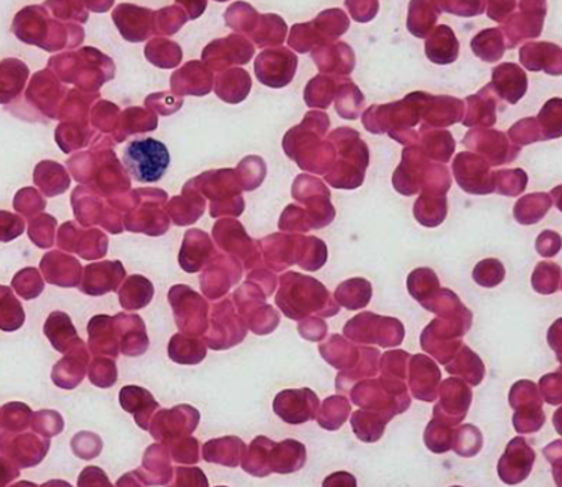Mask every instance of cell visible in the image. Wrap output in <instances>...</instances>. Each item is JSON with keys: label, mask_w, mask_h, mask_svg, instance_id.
Returning a JSON list of instances; mask_svg holds the SVG:
<instances>
[{"label": "cell", "mask_w": 562, "mask_h": 487, "mask_svg": "<svg viewBox=\"0 0 562 487\" xmlns=\"http://www.w3.org/2000/svg\"><path fill=\"white\" fill-rule=\"evenodd\" d=\"M122 160L135 181L155 183L167 173L171 165V155L162 141L146 137V139L131 141L124 150Z\"/></svg>", "instance_id": "6da1fadb"}, {"label": "cell", "mask_w": 562, "mask_h": 487, "mask_svg": "<svg viewBox=\"0 0 562 487\" xmlns=\"http://www.w3.org/2000/svg\"><path fill=\"white\" fill-rule=\"evenodd\" d=\"M348 339L361 343H378L382 348L398 347L404 340V325L396 319L374 314H361L349 320L344 330Z\"/></svg>", "instance_id": "7a4b0ae2"}, {"label": "cell", "mask_w": 562, "mask_h": 487, "mask_svg": "<svg viewBox=\"0 0 562 487\" xmlns=\"http://www.w3.org/2000/svg\"><path fill=\"white\" fill-rule=\"evenodd\" d=\"M509 404L517 414L514 415V427L519 433L538 432L546 422L542 401L538 395L536 383L519 381L509 394Z\"/></svg>", "instance_id": "3957f363"}, {"label": "cell", "mask_w": 562, "mask_h": 487, "mask_svg": "<svg viewBox=\"0 0 562 487\" xmlns=\"http://www.w3.org/2000/svg\"><path fill=\"white\" fill-rule=\"evenodd\" d=\"M536 453L522 438L513 439L507 452L501 457L498 473L501 480L508 485L521 484L530 476Z\"/></svg>", "instance_id": "277c9868"}, {"label": "cell", "mask_w": 562, "mask_h": 487, "mask_svg": "<svg viewBox=\"0 0 562 487\" xmlns=\"http://www.w3.org/2000/svg\"><path fill=\"white\" fill-rule=\"evenodd\" d=\"M277 414L288 423L296 424L308 422L316 416L319 408L318 396L310 389L286 390L278 395L276 401Z\"/></svg>", "instance_id": "5b68a950"}, {"label": "cell", "mask_w": 562, "mask_h": 487, "mask_svg": "<svg viewBox=\"0 0 562 487\" xmlns=\"http://www.w3.org/2000/svg\"><path fill=\"white\" fill-rule=\"evenodd\" d=\"M441 396V404L434 408V418L446 419L450 416L452 424L462 422L472 400L470 387L461 381L448 380L443 382Z\"/></svg>", "instance_id": "8992f818"}, {"label": "cell", "mask_w": 562, "mask_h": 487, "mask_svg": "<svg viewBox=\"0 0 562 487\" xmlns=\"http://www.w3.org/2000/svg\"><path fill=\"white\" fill-rule=\"evenodd\" d=\"M441 373L436 363L423 354H417L411 361V389L415 399L432 401L437 397V385Z\"/></svg>", "instance_id": "52a82bcc"}, {"label": "cell", "mask_w": 562, "mask_h": 487, "mask_svg": "<svg viewBox=\"0 0 562 487\" xmlns=\"http://www.w3.org/2000/svg\"><path fill=\"white\" fill-rule=\"evenodd\" d=\"M372 296L371 283L366 279H351L338 286L335 297L339 305L347 307L349 310L361 309V307L370 304Z\"/></svg>", "instance_id": "ba28073f"}, {"label": "cell", "mask_w": 562, "mask_h": 487, "mask_svg": "<svg viewBox=\"0 0 562 487\" xmlns=\"http://www.w3.org/2000/svg\"><path fill=\"white\" fill-rule=\"evenodd\" d=\"M389 422L390 420L380 414L363 410H357L351 419L353 432L361 441L367 443H374L378 439H381L385 424Z\"/></svg>", "instance_id": "9c48e42d"}, {"label": "cell", "mask_w": 562, "mask_h": 487, "mask_svg": "<svg viewBox=\"0 0 562 487\" xmlns=\"http://www.w3.org/2000/svg\"><path fill=\"white\" fill-rule=\"evenodd\" d=\"M408 290L411 296H414L419 304L427 307L429 302L437 296L439 290L437 274L431 269H417V271L409 274Z\"/></svg>", "instance_id": "30bf717a"}, {"label": "cell", "mask_w": 562, "mask_h": 487, "mask_svg": "<svg viewBox=\"0 0 562 487\" xmlns=\"http://www.w3.org/2000/svg\"><path fill=\"white\" fill-rule=\"evenodd\" d=\"M550 207V196L546 195V193H540V195L522 197L521 201L518 202L516 209H514V215H516V219L519 224L532 225L536 224V222H540Z\"/></svg>", "instance_id": "8fae6325"}, {"label": "cell", "mask_w": 562, "mask_h": 487, "mask_svg": "<svg viewBox=\"0 0 562 487\" xmlns=\"http://www.w3.org/2000/svg\"><path fill=\"white\" fill-rule=\"evenodd\" d=\"M462 353H464L467 363L462 361L460 353H458L456 362L447 363L448 372L452 373V375L464 376L472 386H476L484 380L485 367L483 365V361H481V359L476 356L470 348L464 347V349H462Z\"/></svg>", "instance_id": "7c38bea8"}, {"label": "cell", "mask_w": 562, "mask_h": 487, "mask_svg": "<svg viewBox=\"0 0 562 487\" xmlns=\"http://www.w3.org/2000/svg\"><path fill=\"white\" fill-rule=\"evenodd\" d=\"M351 406L342 396L328 397L319 409L318 423L328 430H337L347 420Z\"/></svg>", "instance_id": "4fadbf2b"}, {"label": "cell", "mask_w": 562, "mask_h": 487, "mask_svg": "<svg viewBox=\"0 0 562 487\" xmlns=\"http://www.w3.org/2000/svg\"><path fill=\"white\" fill-rule=\"evenodd\" d=\"M447 215L446 197L437 195L436 199L428 195L418 199L415 205V217L419 224L428 226V228H436L443 220Z\"/></svg>", "instance_id": "5bb4252c"}, {"label": "cell", "mask_w": 562, "mask_h": 487, "mask_svg": "<svg viewBox=\"0 0 562 487\" xmlns=\"http://www.w3.org/2000/svg\"><path fill=\"white\" fill-rule=\"evenodd\" d=\"M452 444L457 455L472 457L483 448V434L472 424H465L453 433Z\"/></svg>", "instance_id": "9a60e30c"}, {"label": "cell", "mask_w": 562, "mask_h": 487, "mask_svg": "<svg viewBox=\"0 0 562 487\" xmlns=\"http://www.w3.org/2000/svg\"><path fill=\"white\" fill-rule=\"evenodd\" d=\"M560 267L555 263L542 262L536 268L532 276V286L541 295H551L560 290Z\"/></svg>", "instance_id": "2e32d148"}, {"label": "cell", "mask_w": 562, "mask_h": 487, "mask_svg": "<svg viewBox=\"0 0 562 487\" xmlns=\"http://www.w3.org/2000/svg\"><path fill=\"white\" fill-rule=\"evenodd\" d=\"M424 439L425 444H427L432 452L441 455V453L450 451L452 448L453 432L448 429L446 422L434 418L432 422L428 424Z\"/></svg>", "instance_id": "e0dca14e"}, {"label": "cell", "mask_w": 562, "mask_h": 487, "mask_svg": "<svg viewBox=\"0 0 562 487\" xmlns=\"http://www.w3.org/2000/svg\"><path fill=\"white\" fill-rule=\"evenodd\" d=\"M472 278H474V281L479 283L480 286H498L505 278L504 264L497 259H485L483 262L476 264Z\"/></svg>", "instance_id": "ac0fdd59"}, {"label": "cell", "mask_w": 562, "mask_h": 487, "mask_svg": "<svg viewBox=\"0 0 562 487\" xmlns=\"http://www.w3.org/2000/svg\"><path fill=\"white\" fill-rule=\"evenodd\" d=\"M561 238L559 234L551 230H544L537 239V250L541 257L552 258L560 252Z\"/></svg>", "instance_id": "d6986e66"}, {"label": "cell", "mask_w": 562, "mask_h": 487, "mask_svg": "<svg viewBox=\"0 0 562 487\" xmlns=\"http://www.w3.org/2000/svg\"><path fill=\"white\" fill-rule=\"evenodd\" d=\"M548 382L541 380L540 387L542 394H544L546 400L551 405L561 404V377L560 371L555 372L554 375H548L544 377Z\"/></svg>", "instance_id": "ffe728a7"}, {"label": "cell", "mask_w": 562, "mask_h": 487, "mask_svg": "<svg viewBox=\"0 0 562 487\" xmlns=\"http://www.w3.org/2000/svg\"><path fill=\"white\" fill-rule=\"evenodd\" d=\"M560 326L561 320H557L554 326H552L551 332H548V343H550L551 348L554 349L559 361H561Z\"/></svg>", "instance_id": "44dd1931"}]
</instances>
